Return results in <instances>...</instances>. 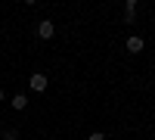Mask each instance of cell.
<instances>
[{"label":"cell","instance_id":"3957f363","mask_svg":"<svg viewBox=\"0 0 155 140\" xmlns=\"http://www.w3.org/2000/svg\"><path fill=\"white\" fill-rule=\"evenodd\" d=\"M124 47H127V53H134V56H137V53H143V47H146V44H143V37H140V34H134V37H127V44H124Z\"/></svg>","mask_w":155,"mask_h":140},{"label":"cell","instance_id":"277c9868","mask_svg":"<svg viewBox=\"0 0 155 140\" xmlns=\"http://www.w3.org/2000/svg\"><path fill=\"white\" fill-rule=\"evenodd\" d=\"M9 103H12V109H19V112H22L25 106H28V100H25V94H16V97L9 100Z\"/></svg>","mask_w":155,"mask_h":140},{"label":"cell","instance_id":"8992f818","mask_svg":"<svg viewBox=\"0 0 155 140\" xmlns=\"http://www.w3.org/2000/svg\"><path fill=\"white\" fill-rule=\"evenodd\" d=\"M3 140H19V134H16V131H12V128H9V131L3 134Z\"/></svg>","mask_w":155,"mask_h":140},{"label":"cell","instance_id":"52a82bcc","mask_svg":"<svg viewBox=\"0 0 155 140\" xmlns=\"http://www.w3.org/2000/svg\"><path fill=\"white\" fill-rule=\"evenodd\" d=\"M87 140H106V137H102V134H90Z\"/></svg>","mask_w":155,"mask_h":140},{"label":"cell","instance_id":"6da1fadb","mask_svg":"<svg viewBox=\"0 0 155 140\" xmlns=\"http://www.w3.org/2000/svg\"><path fill=\"white\" fill-rule=\"evenodd\" d=\"M28 84H31V90H37V94H44V90H47V84H50V78H47L44 72H34L31 78H28Z\"/></svg>","mask_w":155,"mask_h":140},{"label":"cell","instance_id":"ba28073f","mask_svg":"<svg viewBox=\"0 0 155 140\" xmlns=\"http://www.w3.org/2000/svg\"><path fill=\"white\" fill-rule=\"evenodd\" d=\"M3 100H6V97H3V90H0V103H3Z\"/></svg>","mask_w":155,"mask_h":140},{"label":"cell","instance_id":"5b68a950","mask_svg":"<svg viewBox=\"0 0 155 140\" xmlns=\"http://www.w3.org/2000/svg\"><path fill=\"white\" fill-rule=\"evenodd\" d=\"M124 12H137V0H124Z\"/></svg>","mask_w":155,"mask_h":140},{"label":"cell","instance_id":"7a4b0ae2","mask_svg":"<svg viewBox=\"0 0 155 140\" xmlns=\"http://www.w3.org/2000/svg\"><path fill=\"white\" fill-rule=\"evenodd\" d=\"M56 34V25L50 22V19H44V22H37V37H44V41H50V37Z\"/></svg>","mask_w":155,"mask_h":140}]
</instances>
